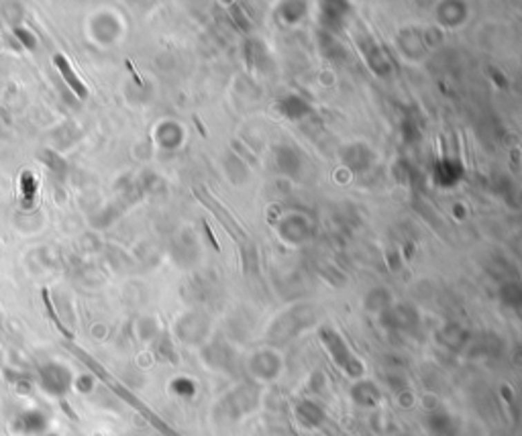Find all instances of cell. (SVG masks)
<instances>
[{
  "label": "cell",
  "mask_w": 522,
  "mask_h": 436,
  "mask_svg": "<svg viewBox=\"0 0 522 436\" xmlns=\"http://www.w3.org/2000/svg\"><path fill=\"white\" fill-rule=\"evenodd\" d=\"M41 294H44V302H45V308H47V314L51 316L53 324H55V326H57V328H59V330H61V333H64V335H66L68 339H72V333H70V330H66V326H64V324L59 322V318H57V314H55V310H53V304H51V300H49V294H47V290H44Z\"/></svg>",
  "instance_id": "obj_2"
},
{
  "label": "cell",
  "mask_w": 522,
  "mask_h": 436,
  "mask_svg": "<svg viewBox=\"0 0 522 436\" xmlns=\"http://www.w3.org/2000/svg\"><path fill=\"white\" fill-rule=\"evenodd\" d=\"M53 63L57 66V70L61 72V76H64V80L70 84V88L80 96V98H86V94H88V90L86 86L78 80V76L74 74V70L70 68V63H68V59L61 55V53H57L55 57H53Z\"/></svg>",
  "instance_id": "obj_1"
}]
</instances>
